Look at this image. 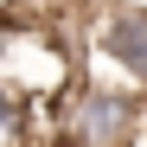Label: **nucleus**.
Here are the masks:
<instances>
[{
    "label": "nucleus",
    "instance_id": "obj_2",
    "mask_svg": "<svg viewBox=\"0 0 147 147\" xmlns=\"http://www.w3.org/2000/svg\"><path fill=\"white\" fill-rule=\"evenodd\" d=\"M96 51L128 83H147V7H109L96 19Z\"/></svg>",
    "mask_w": 147,
    "mask_h": 147
},
{
    "label": "nucleus",
    "instance_id": "obj_1",
    "mask_svg": "<svg viewBox=\"0 0 147 147\" xmlns=\"http://www.w3.org/2000/svg\"><path fill=\"white\" fill-rule=\"evenodd\" d=\"M141 102L115 83H77L58 102V141L64 147H128L141 134Z\"/></svg>",
    "mask_w": 147,
    "mask_h": 147
},
{
    "label": "nucleus",
    "instance_id": "obj_3",
    "mask_svg": "<svg viewBox=\"0 0 147 147\" xmlns=\"http://www.w3.org/2000/svg\"><path fill=\"white\" fill-rule=\"evenodd\" d=\"M26 141H32V96L0 83V147H26Z\"/></svg>",
    "mask_w": 147,
    "mask_h": 147
}]
</instances>
